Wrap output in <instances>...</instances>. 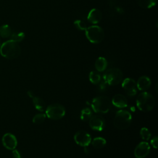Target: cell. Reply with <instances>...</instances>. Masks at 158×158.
<instances>
[{
    "instance_id": "cell-1",
    "label": "cell",
    "mask_w": 158,
    "mask_h": 158,
    "mask_svg": "<svg viewBox=\"0 0 158 158\" xmlns=\"http://www.w3.org/2000/svg\"><path fill=\"white\" fill-rule=\"evenodd\" d=\"M0 53L2 56L6 59H13L20 56L21 48L18 43L10 40L1 44Z\"/></svg>"
},
{
    "instance_id": "cell-2",
    "label": "cell",
    "mask_w": 158,
    "mask_h": 158,
    "mask_svg": "<svg viewBox=\"0 0 158 158\" xmlns=\"http://www.w3.org/2000/svg\"><path fill=\"white\" fill-rule=\"evenodd\" d=\"M154 106L155 100L152 94L146 91L138 94L136 98V106L141 111L149 112Z\"/></svg>"
},
{
    "instance_id": "cell-3",
    "label": "cell",
    "mask_w": 158,
    "mask_h": 158,
    "mask_svg": "<svg viewBox=\"0 0 158 158\" xmlns=\"http://www.w3.org/2000/svg\"><path fill=\"white\" fill-rule=\"evenodd\" d=\"M132 120L130 112L126 110H118L114 118V126L119 130H125L129 127Z\"/></svg>"
},
{
    "instance_id": "cell-4",
    "label": "cell",
    "mask_w": 158,
    "mask_h": 158,
    "mask_svg": "<svg viewBox=\"0 0 158 158\" xmlns=\"http://www.w3.org/2000/svg\"><path fill=\"white\" fill-rule=\"evenodd\" d=\"M111 101L107 96H101L94 98L91 102V107L96 113H107L110 108Z\"/></svg>"
},
{
    "instance_id": "cell-5",
    "label": "cell",
    "mask_w": 158,
    "mask_h": 158,
    "mask_svg": "<svg viewBox=\"0 0 158 158\" xmlns=\"http://www.w3.org/2000/svg\"><path fill=\"white\" fill-rule=\"evenodd\" d=\"M85 35L88 40L92 43L98 44L101 43L104 38V32L103 29L98 25H91L86 28Z\"/></svg>"
},
{
    "instance_id": "cell-6",
    "label": "cell",
    "mask_w": 158,
    "mask_h": 158,
    "mask_svg": "<svg viewBox=\"0 0 158 158\" xmlns=\"http://www.w3.org/2000/svg\"><path fill=\"white\" fill-rule=\"evenodd\" d=\"M123 79V73L118 68H112L107 70L103 75V80L110 86L119 84Z\"/></svg>"
},
{
    "instance_id": "cell-7",
    "label": "cell",
    "mask_w": 158,
    "mask_h": 158,
    "mask_svg": "<svg viewBox=\"0 0 158 158\" xmlns=\"http://www.w3.org/2000/svg\"><path fill=\"white\" fill-rule=\"evenodd\" d=\"M45 114L49 118L57 120L64 117L65 114V109L61 104H52L46 107Z\"/></svg>"
},
{
    "instance_id": "cell-8",
    "label": "cell",
    "mask_w": 158,
    "mask_h": 158,
    "mask_svg": "<svg viewBox=\"0 0 158 158\" xmlns=\"http://www.w3.org/2000/svg\"><path fill=\"white\" fill-rule=\"evenodd\" d=\"M74 140L78 145L82 147H86L91 142V137L86 131L80 130L75 134Z\"/></svg>"
},
{
    "instance_id": "cell-9",
    "label": "cell",
    "mask_w": 158,
    "mask_h": 158,
    "mask_svg": "<svg viewBox=\"0 0 158 158\" xmlns=\"http://www.w3.org/2000/svg\"><path fill=\"white\" fill-rule=\"evenodd\" d=\"M122 88L125 89L127 94L129 96H133L137 93L136 81L130 78H126L122 81Z\"/></svg>"
},
{
    "instance_id": "cell-10",
    "label": "cell",
    "mask_w": 158,
    "mask_h": 158,
    "mask_svg": "<svg viewBox=\"0 0 158 158\" xmlns=\"http://www.w3.org/2000/svg\"><path fill=\"white\" fill-rule=\"evenodd\" d=\"M150 146L148 142L142 141L135 148L134 151L135 156L136 158H144L146 157L150 152Z\"/></svg>"
},
{
    "instance_id": "cell-11",
    "label": "cell",
    "mask_w": 158,
    "mask_h": 158,
    "mask_svg": "<svg viewBox=\"0 0 158 158\" xmlns=\"http://www.w3.org/2000/svg\"><path fill=\"white\" fill-rule=\"evenodd\" d=\"M89 125L91 129L101 131L104 128L105 121L100 115H92L89 120Z\"/></svg>"
},
{
    "instance_id": "cell-12",
    "label": "cell",
    "mask_w": 158,
    "mask_h": 158,
    "mask_svg": "<svg viewBox=\"0 0 158 158\" xmlns=\"http://www.w3.org/2000/svg\"><path fill=\"white\" fill-rule=\"evenodd\" d=\"M2 142L4 146L9 150H14L17 145V141L15 136L9 133H6L2 138Z\"/></svg>"
},
{
    "instance_id": "cell-13",
    "label": "cell",
    "mask_w": 158,
    "mask_h": 158,
    "mask_svg": "<svg viewBox=\"0 0 158 158\" xmlns=\"http://www.w3.org/2000/svg\"><path fill=\"white\" fill-rule=\"evenodd\" d=\"M101 19L102 13L99 9L96 8L91 9L87 16V20L88 22L94 25L98 23Z\"/></svg>"
},
{
    "instance_id": "cell-14",
    "label": "cell",
    "mask_w": 158,
    "mask_h": 158,
    "mask_svg": "<svg viewBox=\"0 0 158 158\" xmlns=\"http://www.w3.org/2000/svg\"><path fill=\"white\" fill-rule=\"evenodd\" d=\"M112 104L118 108H124L128 106V101L125 96L122 94H115L112 99Z\"/></svg>"
},
{
    "instance_id": "cell-15",
    "label": "cell",
    "mask_w": 158,
    "mask_h": 158,
    "mask_svg": "<svg viewBox=\"0 0 158 158\" xmlns=\"http://www.w3.org/2000/svg\"><path fill=\"white\" fill-rule=\"evenodd\" d=\"M151 85V79L147 76L140 77L136 82V87L140 91H146L148 89Z\"/></svg>"
},
{
    "instance_id": "cell-16",
    "label": "cell",
    "mask_w": 158,
    "mask_h": 158,
    "mask_svg": "<svg viewBox=\"0 0 158 158\" xmlns=\"http://www.w3.org/2000/svg\"><path fill=\"white\" fill-rule=\"evenodd\" d=\"M107 66V61L105 57H99L95 62V68L98 72H103Z\"/></svg>"
},
{
    "instance_id": "cell-17",
    "label": "cell",
    "mask_w": 158,
    "mask_h": 158,
    "mask_svg": "<svg viewBox=\"0 0 158 158\" xmlns=\"http://www.w3.org/2000/svg\"><path fill=\"white\" fill-rule=\"evenodd\" d=\"M32 99L34 106L36 108V109L41 112L44 111L45 108V102L43 101V99L37 96H33Z\"/></svg>"
},
{
    "instance_id": "cell-18",
    "label": "cell",
    "mask_w": 158,
    "mask_h": 158,
    "mask_svg": "<svg viewBox=\"0 0 158 158\" xmlns=\"http://www.w3.org/2000/svg\"><path fill=\"white\" fill-rule=\"evenodd\" d=\"M12 33V29L9 25L4 24L0 27V37L3 38L10 37Z\"/></svg>"
},
{
    "instance_id": "cell-19",
    "label": "cell",
    "mask_w": 158,
    "mask_h": 158,
    "mask_svg": "<svg viewBox=\"0 0 158 158\" xmlns=\"http://www.w3.org/2000/svg\"><path fill=\"white\" fill-rule=\"evenodd\" d=\"M92 146L95 149H101L106 144V140L102 137H96L91 141Z\"/></svg>"
},
{
    "instance_id": "cell-20",
    "label": "cell",
    "mask_w": 158,
    "mask_h": 158,
    "mask_svg": "<svg viewBox=\"0 0 158 158\" xmlns=\"http://www.w3.org/2000/svg\"><path fill=\"white\" fill-rule=\"evenodd\" d=\"M138 4L143 9H149L156 4L157 0H137Z\"/></svg>"
},
{
    "instance_id": "cell-21",
    "label": "cell",
    "mask_w": 158,
    "mask_h": 158,
    "mask_svg": "<svg viewBox=\"0 0 158 158\" xmlns=\"http://www.w3.org/2000/svg\"><path fill=\"white\" fill-rule=\"evenodd\" d=\"M89 79L93 84H99L101 81V75L98 71H91L89 74Z\"/></svg>"
},
{
    "instance_id": "cell-22",
    "label": "cell",
    "mask_w": 158,
    "mask_h": 158,
    "mask_svg": "<svg viewBox=\"0 0 158 158\" xmlns=\"http://www.w3.org/2000/svg\"><path fill=\"white\" fill-rule=\"evenodd\" d=\"M91 110L89 107H85L83 109L80 114V118L83 121H88L92 116Z\"/></svg>"
},
{
    "instance_id": "cell-23",
    "label": "cell",
    "mask_w": 158,
    "mask_h": 158,
    "mask_svg": "<svg viewBox=\"0 0 158 158\" xmlns=\"http://www.w3.org/2000/svg\"><path fill=\"white\" fill-rule=\"evenodd\" d=\"M10 40L19 43L22 41L25 38V33L22 31H14L10 35Z\"/></svg>"
},
{
    "instance_id": "cell-24",
    "label": "cell",
    "mask_w": 158,
    "mask_h": 158,
    "mask_svg": "<svg viewBox=\"0 0 158 158\" xmlns=\"http://www.w3.org/2000/svg\"><path fill=\"white\" fill-rule=\"evenodd\" d=\"M139 135H140L141 138L145 141L149 140L151 136V134L149 130L146 127H143L140 130Z\"/></svg>"
},
{
    "instance_id": "cell-25",
    "label": "cell",
    "mask_w": 158,
    "mask_h": 158,
    "mask_svg": "<svg viewBox=\"0 0 158 158\" xmlns=\"http://www.w3.org/2000/svg\"><path fill=\"white\" fill-rule=\"evenodd\" d=\"M46 117V115L45 114H43V113L38 114L33 117L32 121L34 123L40 124L45 120Z\"/></svg>"
},
{
    "instance_id": "cell-26",
    "label": "cell",
    "mask_w": 158,
    "mask_h": 158,
    "mask_svg": "<svg viewBox=\"0 0 158 158\" xmlns=\"http://www.w3.org/2000/svg\"><path fill=\"white\" fill-rule=\"evenodd\" d=\"M73 24H74V26L76 27V28L79 30L83 31V30H85L86 28H87L85 22L81 20H76L73 22Z\"/></svg>"
},
{
    "instance_id": "cell-27",
    "label": "cell",
    "mask_w": 158,
    "mask_h": 158,
    "mask_svg": "<svg viewBox=\"0 0 158 158\" xmlns=\"http://www.w3.org/2000/svg\"><path fill=\"white\" fill-rule=\"evenodd\" d=\"M151 146L155 148V149H157V146H158V138L157 136H154L151 140Z\"/></svg>"
},
{
    "instance_id": "cell-28",
    "label": "cell",
    "mask_w": 158,
    "mask_h": 158,
    "mask_svg": "<svg viewBox=\"0 0 158 158\" xmlns=\"http://www.w3.org/2000/svg\"><path fill=\"white\" fill-rule=\"evenodd\" d=\"M12 156L13 158H22L20 152L17 149L12 150Z\"/></svg>"
},
{
    "instance_id": "cell-29",
    "label": "cell",
    "mask_w": 158,
    "mask_h": 158,
    "mask_svg": "<svg viewBox=\"0 0 158 158\" xmlns=\"http://www.w3.org/2000/svg\"><path fill=\"white\" fill-rule=\"evenodd\" d=\"M100 83V86H99V89H104L105 88H106V83H105V81H103L102 83Z\"/></svg>"
},
{
    "instance_id": "cell-30",
    "label": "cell",
    "mask_w": 158,
    "mask_h": 158,
    "mask_svg": "<svg viewBox=\"0 0 158 158\" xmlns=\"http://www.w3.org/2000/svg\"><path fill=\"white\" fill-rule=\"evenodd\" d=\"M115 9H116L117 12H118L119 14H122V13H123V9H122V8H120V7H117L115 8Z\"/></svg>"
},
{
    "instance_id": "cell-31",
    "label": "cell",
    "mask_w": 158,
    "mask_h": 158,
    "mask_svg": "<svg viewBox=\"0 0 158 158\" xmlns=\"http://www.w3.org/2000/svg\"><path fill=\"white\" fill-rule=\"evenodd\" d=\"M27 94H28V95L29 96V97H30V98H32L33 96H35L33 93L31 91H28L27 92Z\"/></svg>"
},
{
    "instance_id": "cell-32",
    "label": "cell",
    "mask_w": 158,
    "mask_h": 158,
    "mask_svg": "<svg viewBox=\"0 0 158 158\" xmlns=\"http://www.w3.org/2000/svg\"><path fill=\"white\" fill-rule=\"evenodd\" d=\"M1 46V37H0V47Z\"/></svg>"
}]
</instances>
